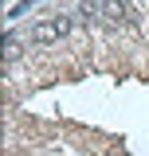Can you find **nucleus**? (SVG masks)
<instances>
[{
	"instance_id": "obj_2",
	"label": "nucleus",
	"mask_w": 149,
	"mask_h": 156,
	"mask_svg": "<svg viewBox=\"0 0 149 156\" xmlns=\"http://www.w3.org/2000/svg\"><path fill=\"white\" fill-rule=\"evenodd\" d=\"M102 20L110 27H126L130 23V0H102Z\"/></svg>"
},
{
	"instance_id": "obj_1",
	"label": "nucleus",
	"mask_w": 149,
	"mask_h": 156,
	"mask_svg": "<svg viewBox=\"0 0 149 156\" xmlns=\"http://www.w3.org/2000/svg\"><path fill=\"white\" fill-rule=\"evenodd\" d=\"M67 31H71V20H43V23L32 27V39H36V43H55V39H63Z\"/></svg>"
}]
</instances>
